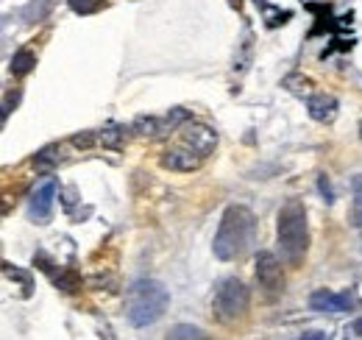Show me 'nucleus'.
Instances as JSON below:
<instances>
[{"mask_svg": "<svg viewBox=\"0 0 362 340\" xmlns=\"http://www.w3.org/2000/svg\"><path fill=\"white\" fill-rule=\"evenodd\" d=\"M254 234H257V217H254V212L248 207H243V204H231V207H226L223 217H221L212 251L223 262L240 259L251 249Z\"/></svg>", "mask_w": 362, "mask_h": 340, "instance_id": "f257e3e1", "label": "nucleus"}, {"mask_svg": "<svg viewBox=\"0 0 362 340\" xmlns=\"http://www.w3.org/2000/svg\"><path fill=\"white\" fill-rule=\"evenodd\" d=\"M276 246L279 254L284 259V265L298 268L307 256V246H310V229H307V210L298 198H290L281 210H279V220H276Z\"/></svg>", "mask_w": 362, "mask_h": 340, "instance_id": "f03ea898", "label": "nucleus"}, {"mask_svg": "<svg viewBox=\"0 0 362 340\" xmlns=\"http://www.w3.org/2000/svg\"><path fill=\"white\" fill-rule=\"evenodd\" d=\"M168 304H170V293L156 279H136L126 290V315L136 329L153 327L165 315Z\"/></svg>", "mask_w": 362, "mask_h": 340, "instance_id": "7ed1b4c3", "label": "nucleus"}, {"mask_svg": "<svg viewBox=\"0 0 362 340\" xmlns=\"http://www.w3.org/2000/svg\"><path fill=\"white\" fill-rule=\"evenodd\" d=\"M248 304H251V293L237 276H226L218 282L215 296H212V310H215L218 321L234 324L237 318H243L248 312Z\"/></svg>", "mask_w": 362, "mask_h": 340, "instance_id": "20e7f679", "label": "nucleus"}, {"mask_svg": "<svg viewBox=\"0 0 362 340\" xmlns=\"http://www.w3.org/2000/svg\"><path fill=\"white\" fill-rule=\"evenodd\" d=\"M254 273H257V282L265 288V290H281L284 288V271H281V259L273 254V251H259L254 259Z\"/></svg>", "mask_w": 362, "mask_h": 340, "instance_id": "39448f33", "label": "nucleus"}, {"mask_svg": "<svg viewBox=\"0 0 362 340\" xmlns=\"http://www.w3.org/2000/svg\"><path fill=\"white\" fill-rule=\"evenodd\" d=\"M181 142L189 151H195L198 157L206 159L215 151V145H218V134L209 126H204V123H184L181 126Z\"/></svg>", "mask_w": 362, "mask_h": 340, "instance_id": "423d86ee", "label": "nucleus"}, {"mask_svg": "<svg viewBox=\"0 0 362 340\" xmlns=\"http://www.w3.org/2000/svg\"><path fill=\"white\" fill-rule=\"evenodd\" d=\"M56 190H59L56 178H45V181H40V184H37V190H34V193H31V198H28V215H31L34 220L45 223L47 217H50V212H53Z\"/></svg>", "mask_w": 362, "mask_h": 340, "instance_id": "0eeeda50", "label": "nucleus"}, {"mask_svg": "<svg viewBox=\"0 0 362 340\" xmlns=\"http://www.w3.org/2000/svg\"><path fill=\"white\" fill-rule=\"evenodd\" d=\"M354 307L351 293H332V290H315L310 296V310L315 312H349Z\"/></svg>", "mask_w": 362, "mask_h": 340, "instance_id": "6e6552de", "label": "nucleus"}, {"mask_svg": "<svg viewBox=\"0 0 362 340\" xmlns=\"http://www.w3.org/2000/svg\"><path fill=\"white\" fill-rule=\"evenodd\" d=\"M159 162H162V168H165V170H176V173H192V170L201 168L204 157H198L195 151H189V148L184 145V148H173V151H165Z\"/></svg>", "mask_w": 362, "mask_h": 340, "instance_id": "1a4fd4ad", "label": "nucleus"}, {"mask_svg": "<svg viewBox=\"0 0 362 340\" xmlns=\"http://www.w3.org/2000/svg\"><path fill=\"white\" fill-rule=\"evenodd\" d=\"M307 109H310V118H313L315 123H323V126H326V123H334L340 103H337V98H334V95L315 92V95H310V98H307Z\"/></svg>", "mask_w": 362, "mask_h": 340, "instance_id": "9d476101", "label": "nucleus"}, {"mask_svg": "<svg viewBox=\"0 0 362 340\" xmlns=\"http://www.w3.org/2000/svg\"><path fill=\"white\" fill-rule=\"evenodd\" d=\"M34 64H37V56H34V50H28V47H20V50H14L8 70H11L14 76H28V73L34 70Z\"/></svg>", "mask_w": 362, "mask_h": 340, "instance_id": "9b49d317", "label": "nucleus"}, {"mask_svg": "<svg viewBox=\"0 0 362 340\" xmlns=\"http://www.w3.org/2000/svg\"><path fill=\"white\" fill-rule=\"evenodd\" d=\"M170 123H162L159 118H153V115H139L134 120V131L136 134H142V137H159V134H165V131H170Z\"/></svg>", "mask_w": 362, "mask_h": 340, "instance_id": "f8f14e48", "label": "nucleus"}, {"mask_svg": "<svg viewBox=\"0 0 362 340\" xmlns=\"http://www.w3.org/2000/svg\"><path fill=\"white\" fill-rule=\"evenodd\" d=\"M351 196H354V201H351V223L357 229H362V176L351 178Z\"/></svg>", "mask_w": 362, "mask_h": 340, "instance_id": "ddd939ff", "label": "nucleus"}, {"mask_svg": "<svg viewBox=\"0 0 362 340\" xmlns=\"http://www.w3.org/2000/svg\"><path fill=\"white\" fill-rule=\"evenodd\" d=\"M123 134H126L123 128L109 126V128H103V131L98 134V140H100L106 148H115V151H117V148H120V137H123Z\"/></svg>", "mask_w": 362, "mask_h": 340, "instance_id": "4468645a", "label": "nucleus"}, {"mask_svg": "<svg viewBox=\"0 0 362 340\" xmlns=\"http://www.w3.org/2000/svg\"><path fill=\"white\" fill-rule=\"evenodd\" d=\"M170 338L173 340H189V338H206L198 327H187V324H179V327H173L170 329Z\"/></svg>", "mask_w": 362, "mask_h": 340, "instance_id": "2eb2a0df", "label": "nucleus"}, {"mask_svg": "<svg viewBox=\"0 0 362 340\" xmlns=\"http://www.w3.org/2000/svg\"><path fill=\"white\" fill-rule=\"evenodd\" d=\"M56 151H59L56 145H50V148H42V151L37 154L34 165H37V168H50V165H56V162H59V154H56Z\"/></svg>", "mask_w": 362, "mask_h": 340, "instance_id": "dca6fc26", "label": "nucleus"}, {"mask_svg": "<svg viewBox=\"0 0 362 340\" xmlns=\"http://www.w3.org/2000/svg\"><path fill=\"white\" fill-rule=\"evenodd\" d=\"M95 140H98V134H95V131H81V134H73V137H70V142H73L76 148H81V151L92 148V145H95Z\"/></svg>", "mask_w": 362, "mask_h": 340, "instance_id": "f3484780", "label": "nucleus"}, {"mask_svg": "<svg viewBox=\"0 0 362 340\" xmlns=\"http://www.w3.org/2000/svg\"><path fill=\"white\" fill-rule=\"evenodd\" d=\"M317 190H320V196H323V201H326V204H332V201H334V193H332V184H329V178H326V176H320V178H317Z\"/></svg>", "mask_w": 362, "mask_h": 340, "instance_id": "a211bd4d", "label": "nucleus"}, {"mask_svg": "<svg viewBox=\"0 0 362 340\" xmlns=\"http://www.w3.org/2000/svg\"><path fill=\"white\" fill-rule=\"evenodd\" d=\"M70 8L76 14H90V11H95V0H70Z\"/></svg>", "mask_w": 362, "mask_h": 340, "instance_id": "6ab92c4d", "label": "nucleus"}, {"mask_svg": "<svg viewBox=\"0 0 362 340\" xmlns=\"http://www.w3.org/2000/svg\"><path fill=\"white\" fill-rule=\"evenodd\" d=\"M304 338H317V340H323V338H326V332H304Z\"/></svg>", "mask_w": 362, "mask_h": 340, "instance_id": "aec40b11", "label": "nucleus"}, {"mask_svg": "<svg viewBox=\"0 0 362 340\" xmlns=\"http://www.w3.org/2000/svg\"><path fill=\"white\" fill-rule=\"evenodd\" d=\"M354 332L362 338V318H357V321H354Z\"/></svg>", "mask_w": 362, "mask_h": 340, "instance_id": "412c9836", "label": "nucleus"}, {"mask_svg": "<svg viewBox=\"0 0 362 340\" xmlns=\"http://www.w3.org/2000/svg\"><path fill=\"white\" fill-rule=\"evenodd\" d=\"M360 137H362V123H360Z\"/></svg>", "mask_w": 362, "mask_h": 340, "instance_id": "4be33fe9", "label": "nucleus"}]
</instances>
